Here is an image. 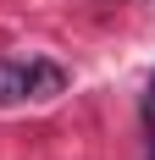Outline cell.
<instances>
[{
  "label": "cell",
  "mask_w": 155,
  "mask_h": 160,
  "mask_svg": "<svg viewBox=\"0 0 155 160\" xmlns=\"http://www.w3.org/2000/svg\"><path fill=\"white\" fill-rule=\"evenodd\" d=\"M150 88H155V78H150Z\"/></svg>",
  "instance_id": "cell-4"
},
{
  "label": "cell",
  "mask_w": 155,
  "mask_h": 160,
  "mask_svg": "<svg viewBox=\"0 0 155 160\" xmlns=\"http://www.w3.org/2000/svg\"><path fill=\"white\" fill-rule=\"evenodd\" d=\"M61 83H67V78H61V72H56L50 61H33V66H28V94H33V99L61 94Z\"/></svg>",
  "instance_id": "cell-1"
},
{
  "label": "cell",
  "mask_w": 155,
  "mask_h": 160,
  "mask_svg": "<svg viewBox=\"0 0 155 160\" xmlns=\"http://www.w3.org/2000/svg\"><path fill=\"white\" fill-rule=\"evenodd\" d=\"M150 160H155V138H150Z\"/></svg>",
  "instance_id": "cell-3"
},
{
  "label": "cell",
  "mask_w": 155,
  "mask_h": 160,
  "mask_svg": "<svg viewBox=\"0 0 155 160\" xmlns=\"http://www.w3.org/2000/svg\"><path fill=\"white\" fill-rule=\"evenodd\" d=\"M17 99H28V66L0 61V105H17Z\"/></svg>",
  "instance_id": "cell-2"
}]
</instances>
